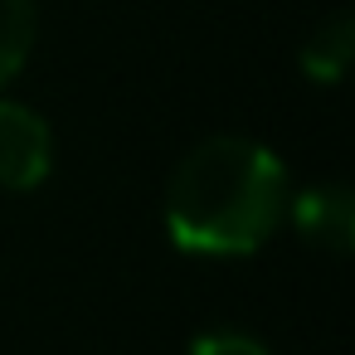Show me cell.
<instances>
[{
  "mask_svg": "<svg viewBox=\"0 0 355 355\" xmlns=\"http://www.w3.org/2000/svg\"><path fill=\"white\" fill-rule=\"evenodd\" d=\"M54 171V132L49 122L0 93V190H40Z\"/></svg>",
  "mask_w": 355,
  "mask_h": 355,
  "instance_id": "7a4b0ae2",
  "label": "cell"
},
{
  "mask_svg": "<svg viewBox=\"0 0 355 355\" xmlns=\"http://www.w3.org/2000/svg\"><path fill=\"white\" fill-rule=\"evenodd\" d=\"M287 214L297 234L326 253H345L355 243V205L345 185H311L302 195H287Z\"/></svg>",
  "mask_w": 355,
  "mask_h": 355,
  "instance_id": "3957f363",
  "label": "cell"
},
{
  "mask_svg": "<svg viewBox=\"0 0 355 355\" xmlns=\"http://www.w3.org/2000/svg\"><path fill=\"white\" fill-rule=\"evenodd\" d=\"M40 40V10L35 0H0V93L15 83L30 49Z\"/></svg>",
  "mask_w": 355,
  "mask_h": 355,
  "instance_id": "5b68a950",
  "label": "cell"
},
{
  "mask_svg": "<svg viewBox=\"0 0 355 355\" xmlns=\"http://www.w3.org/2000/svg\"><path fill=\"white\" fill-rule=\"evenodd\" d=\"M161 214L180 253L243 258L287 214V166L253 137H205L171 171Z\"/></svg>",
  "mask_w": 355,
  "mask_h": 355,
  "instance_id": "6da1fadb",
  "label": "cell"
},
{
  "mask_svg": "<svg viewBox=\"0 0 355 355\" xmlns=\"http://www.w3.org/2000/svg\"><path fill=\"white\" fill-rule=\"evenodd\" d=\"M190 355H272V350L248 331H200L190 340Z\"/></svg>",
  "mask_w": 355,
  "mask_h": 355,
  "instance_id": "8992f818",
  "label": "cell"
},
{
  "mask_svg": "<svg viewBox=\"0 0 355 355\" xmlns=\"http://www.w3.org/2000/svg\"><path fill=\"white\" fill-rule=\"evenodd\" d=\"M350 54H355V20L340 10L331 20H321L306 44H302V73L311 83H340L345 69H350Z\"/></svg>",
  "mask_w": 355,
  "mask_h": 355,
  "instance_id": "277c9868",
  "label": "cell"
}]
</instances>
